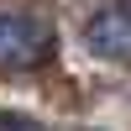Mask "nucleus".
Wrapping results in <instances>:
<instances>
[{
	"mask_svg": "<svg viewBox=\"0 0 131 131\" xmlns=\"http://www.w3.org/2000/svg\"><path fill=\"white\" fill-rule=\"evenodd\" d=\"M58 47V31H52L47 16L37 10H16V5H0V68H42Z\"/></svg>",
	"mask_w": 131,
	"mask_h": 131,
	"instance_id": "nucleus-1",
	"label": "nucleus"
},
{
	"mask_svg": "<svg viewBox=\"0 0 131 131\" xmlns=\"http://www.w3.org/2000/svg\"><path fill=\"white\" fill-rule=\"evenodd\" d=\"M84 42H89V52L105 58V63H131V5L94 10L89 26H84Z\"/></svg>",
	"mask_w": 131,
	"mask_h": 131,
	"instance_id": "nucleus-2",
	"label": "nucleus"
}]
</instances>
